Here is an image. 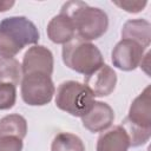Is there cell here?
I'll return each instance as SVG.
<instances>
[{"instance_id": "1", "label": "cell", "mask_w": 151, "mask_h": 151, "mask_svg": "<svg viewBox=\"0 0 151 151\" xmlns=\"http://www.w3.org/2000/svg\"><path fill=\"white\" fill-rule=\"evenodd\" d=\"M60 13L72 20L78 38L83 40H96L107 31V14L103 9L91 7L83 1H68L64 4Z\"/></svg>"}, {"instance_id": "2", "label": "cell", "mask_w": 151, "mask_h": 151, "mask_svg": "<svg viewBox=\"0 0 151 151\" xmlns=\"http://www.w3.org/2000/svg\"><path fill=\"white\" fill-rule=\"evenodd\" d=\"M40 38L37 26L25 17H9L0 22V58H13Z\"/></svg>"}, {"instance_id": "3", "label": "cell", "mask_w": 151, "mask_h": 151, "mask_svg": "<svg viewBox=\"0 0 151 151\" xmlns=\"http://www.w3.org/2000/svg\"><path fill=\"white\" fill-rule=\"evenodd\" d=\"M61 53L64 64L80 74L88 76L104 65V57L99 48L78 37L66 42Z\"/></svg>"}, {"instance_id": "4", "label": "cell", "mask_w": 151, "mask_h": 151, "mask_svg": "<svg viewBox=\"0 0 151 151\" xmlns=\"http://www.w3.org/2000/svg\"><path fill=\"white\" fill-rule=\"evenodd\" d=\"M94 104V96L81 83L67 80L59 85L55 93V105L61 111L74 116H85Z\"/></svg>"}, {"instance_id": "5", "label": "cell", "mask_w": 151, "mask_h": 151, "mask_svg": "<svg viewBox=\"0 0 151 151\" xmlns=\"http://www.w3.org/2000/svg\"><path fill=\"white\" fill-rule=\"evenodd\" d=\"M55 88L51 76L42 73L26 74L21 79V98L31 106H42L48 104Z\"/></svg>"}, {"instance_id": "6", "label": "cell", "mask_w": 151, "mask_h": 151, "mask_svg": "<svg viewBox=\"0 0 151 151\" xmlns=\"http://www.w3.org/2000/svg\"><path fill=\"white\" fill-rule=\"evenodd\" d=\"M144 47L139 44L122 39L112 50L111 59L113 66L122 71H132L139 66L144 58Z\"/></svg>"}, {"instance_id": "7", "label": "cell", "mask_w": 151, "mask_h": 151, "mask_svg": "<svg viewBox=\"0 0 151 151\" xmlns=\"http://www.w3.org/2000/svg\"><path fill=\"white\" fill-rule=\"evenodd\" d=\"M21 68L22 76L32 73H42L51 76L53 72V54L47 47L34 45L26 51L22 59Z\"/></svg>"}, {"instance_id": "8", "label": "cell", "mask_w": 151, "mask_h": 151, "mask_svg": "<svg viewBox=\"0 0 151 151\" xmlns=\"http://www.w3.org/2000/svg\"><path fill=\"white\" fill-rule=\"evenodd\" d=\"M117 84V74L109 65L104 64L85 78V86L92 92L94 97L110 96Z\"/></svg>"}, {"instance_id": "9", "label": "cell", "mask_w": 151, "mask_h": 151, "mask_svg": "<svg viewBox=\"0 0 151 151\" xmlns=\"http://www.w3.org/2000/svg\"><path fill=\"white\" fill-rule=\"evenodd\" d=\"M114 120L112 107L103 101H94L92 109L81 117V123L85 129L91 132H101L109 129Z\"/></svg>"}, {"instance_id": "10", "label": "cell", "mask_w": 151, "mask_h": 151, "mask_svg": "<svg viewBox=\"0 0 151 151\" xmlns=\"http://www.w3.org/2000/svg\"><path fill=\"white\" fill-rule=\"evenodd\" d=\"M126 119L137 126L151 129V92L149 85L132 101Z\"/></svg>"}, {"instance_id": "11", "label": "cell", "mask_w": 151, "mask_h": 151, "mask_svg": "<svg viewBox=\"0 0 151 151\" xmlns=\"http://www.w3.org/2000/svg\"><path fill=\"white\" fill-rule=\"evenodd\" d=\"M47 35L52 42L65 45L76 37V28L72 20L67 15L59 13L48 22Z\"/></svg>"}, {"instance_id": "12", "label": "cell", "mask_w": 151, "mask_h": 151, "mask_svg": "<svg viewBox=\"0 0 151 151\" xmlns=\"http://www.w3.org/2000/svg\"><path fill=\"white\" fill-rule=\"evenodd\" d=\"M129 147L130 142L126 132L122 125H117L99 136L96 151H127Z\"/></svg>"}, {"instance_id": "13", "label": "cell", "mask_w": 151, "mask_h": 151, "mask_svg": "<svg viewBox=\"0 0 151 151\" xmlns=\"http://www.w3.org/2000/svg\"><path fill=\"white\" fill-rule=\"evenodd\" d=\"M122 38L132 40L146 48L151 41V24L144 19L127 20L122 28Z\"/></svg>"}, {"instance_id": "14", "label": "cell", "mask_w": 151, "mask_h": 151, "mask_svg": "<svg viewBox=\"0 0 151 151\" xmlns=\"http://www.w3.org/2000/svg\"><path fill=\"white\" fill-rule=\"evenodd\" d=\"M27 133V122L20 114H8L0 119V137L12 136L24 139Z\"/></svg>"}, {"instance_id": "15", "label": "cell", "mask_w": 151, "mask_h": 151, "mask_svg": "<svg viewBox=\"0 0 151 151\" xmlns=\"http://www.w3.org/2000/svg\"><path fill=\"white\" fill-rule=\"evenodd\" d=\"M22 77L21 64L15 58H0V83L19 85Z\"/></svg>"}, {"instance_id": "16", "label": "cell", "mask_w": 151, "mask_h": 151, "mask_svg": "<svg viewBox=\"0 0 151 151\" xmlns=\"http://www.w3.org/2000/svg\"><path fill=\"white\" fill-rule=\"evenodd\" d=\"M51 151H85V145L78 136L70 132H60L54 137Z\"/></svg>"}, {"instance_id": "17", "label": "cell", "mask_w": 151, "mask_h": 151, "mask_svg": "<svg viewBox=\"0 0 151 151\" xmlns=\"http://www.w3.org/2000/svg\"><path fill=\"white\" fill-rule=\"evenodd\" d=\"M122 127L124 129V131L126 132L127 137H129V142H130V146H140L143 144H145L151 136V129H144L140 126H137L132 123H130L126 118L124 119Z\"/></svg>"}, {"instance_id": "18", "label": "cell", "mask_w": 151, "mask_h": 151, "mask_svg": "<svg viewBox=\"0 0 151 151\" xmlns=\"http://www.w3.org/2000/svg\"><path fill=\"white\" fill-rule=\"evenodd\" d=\"M17 100V86L0 83V110L12 109Z\"/></svg>"}, {"instance_id": "19", "label": "cell", "mask_w": 151, "mask_h": 151, "mask_svg": "<svg viewBox=\"0 0 151 151\" xmlns=\"http://www.w3.org/2000/svg\"><path fill=\"white\" fill-rule=\"evenodd\" d=\"M21 150H22V139L12 136L0 137V151H21Z\"/></svg>"}, {"instance_id": "20", "label": "cell", "mask_w": 151, "mask_h": 151, "mask_svg": "<svg viewBox=\"0 0 151 151\" xmlns=\"http://www.w3.org/2000/svg\"><path fill=\"white\" fill-rule=\"evenodd\" d=\"M113 4L118 7H120L122 9L129 12V13H138L140 11H143V8L146 6V1H139V0H123V1H113Z\"/></svg>"}, {"instance_id": "21", "label": "cell", "mask_w": 151, "mask_h": 151, "mask_svg": "<svg viewBox=\"0 0 151 151\" xmlns=\"http://www.w3.org/2000/svg\"><path fill=\"white\" fill-rule=\"evenodd\" d=\"M13 5H14L13 1H0V12H5L9 9Z\"/></svg>"}]
</instances>
